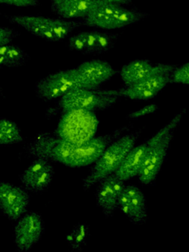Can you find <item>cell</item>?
<instances>
[{"label": "cell", "mask_w": 189, "mask_h": 252, "mask_svg": "<svg viewBox=\"0 0 189 252\" xmlns=\"http://www.w3.org/2000/svg\"><path fill=\"white\" fill-rule=\"evenodd\" d=\"M128 126L115 129L111 133L95 136L81 145L65 141L53 133L41 132L25 147L31 157L47 159L71 168L93 165L115 140L128 130Z\"/></svg>", "instance_id": "obj_1"}, {"label": "cell", "mask_w": 189, "mask_h": 252, "mask_svg": "<svg viewBox=\"0 0 189 252\" xmlns=\"http://www.w3.org/2000/svg\"><path fill=\"white\" fill-rule=\"evenodd\" d=\"M11 24L25 29L32 36L48 42H60L75 29L84 26L83 20H65L35 15H14L7 17Z\"/></svg>", "instance_id": "obj_2"}, {"label": "cell", "mask_w": 189, "mask_h": 252, "mask_svg": "<svg viewBox=\"0 0 189 252\" xmlns=\"http://www.w3.org/2000/svg\"><path fill=\"white\" fill-rule=\"evenodd\" d=\"M142 133L141 129L126 134L112 142L105 150L100 158L93 165L90 174L83 181V188L88 190L94 184L115 173L125 159L126 156L135 147Z\"/></svg>", "instance_id": "obj_3"}, {"label": "cell", "mask_w": 189, "mask_h": 252, "mask_svg": "<svg viewBox=\"0 0 189 252\" xmlns=\"http://www.w3.org/2000/svg\"><path fill=\"white\" fill-rule=\"evenodd\" d=\"M149 16L147 13L99 0L98 3L83 22L84 26L93 29L119 30L134 26Z\"/></svg>", "instance_id": "obj_4"}, {"label": "cell", "mask_w": 189, "mask_h": 252, "mask_svg": "<svg viewBox=\"0 0 189 252\" xmlns=\"http://www.w3.org/2000/svg\"><path fill=\"white\" fill-rule=\"evenodd\" d=\"M62 113L53 132L55 135L76 145L95 137L99 120L94 111L75 109Z\"/></svg>", "instance_id": "obj_5"}, {"label": "cell", "mask_w": 189, "mask_h": 252, "mask_svg": "<svg viewBox=\"0 0 189 252\" xmlns=\"http://www.w3.org/2000/svg\"><path fill=\"white\" fill-rule=\"evenodd\" d=\"M119 95L117 90H88L78 88L63 95L59 101L62 113L70 110L102 111L116 104Z\"/></svg>", "instance_id": "obj_6"}, {"label": "cell", "mask_w": 189, "mask_h": 252, "mask_svg": "<svg viewBox=\"0 0 189 252\" xmlns=\"http://www.w3.org/2000/svg\"><path fill=\"white\" fill-rule=\"evenodd\" d=\"M78 88L81 86L75 67L60 70L43 78L35 85V94L42 101H51Z\"/></svg>", "instance_id": "obj_7"}, {"label": "cell", "mask_w": 189, "mask_h": 252, "mask_svg": "<svg viewBox=\"0 0 189 252\" xmlns=\"http://www.w3.org/2000/svg\"><path fill=\"white\" fill-rule=\"evenodd\" d=\"M174 131L170 132L161 141L150 139L146 142V157L137 178L141 184H153L162 169L171 147Z\"/></svg>", "instance_id": "obj_8"}, {"label": "cell", "mask_w": 189, "mask_h": 252, "mask_svg": "<svg viewBox=\"0 0 189 252\" xmlns=\"http://www.w3.org/2000/svg\"><path fill=\"white\" fill-rule=\"evenodd\" d=\"M44 231L41 215L26 212L17 220L14 227L15 245L20 252H28L39 242Z\"/></svg>", "instance_id": "obj_9"}, {"label": "cell", "mask_w": 189, "mask_h": 252, "mask_svg": "<svg viewBox=\"0 0 189 252\" xmlns=\"http://www.w3.org/2000/svg\"><path fill=\"white\" fill-rule=\"evenodd\" d=\"M31 194L25 187L0 182V208L10 220H17L28 211Z\"/></svg>", "instance_id": "obj_10"}, {"label": "cell", "mask_w": 189, "mask_h": 252, "mask_svg": "<svg viewBox=\"0 0 189 252\" xmlns=\"http://www.w3.org/2000/svg\"><path fill=\"white\" fill-rule=\"evenodd\" d=\"M173 72L158 73L130 86L117 90L119 96L134 101H147L158 95L167 85L171 83Z\"/></svg>", "instance_id": "obj_11"}, {"label": "cell", "mask_w": 189, "mask_h": 252, "mask_svg": "<svg viewBox=\"0 0 189 252\" xmlns=\"http://www.w3.org/2000/svg\"><path fill=\"white\" fill-rule=\"evenodd\" d=\"M118 208L134 225H142L147 221L146 197L136 186H126L118 197Z\"/></svg>", "instance_id": "obj_12"}, {"label": "cell", "mask_w": 189, "mask_h": 252, "mask_svg": "<svg viewBox=\"0 0 189 252\" xmlns=\"http://www.w3.org/2000/svg\"><path fill=\"white\" fill-rule=\"evenodd\" d=\"M54 167L47 159L38 158L19 175L22 186L30 192L41 193L50 187Z\"/></svg>", "instance_id": "obj_13"}, {"label": "cell", "mask_w": 189, "mask_h": 252, "mask_svg": "<svg viewBox=\"0 0 189 252\" xmlns=\"http://www.w3.org/2000/svg\"><path fill=\"white\" fill-rule=\"evenodd\" d=\"M81 88L97 90L115 74V69L108 62L92 60L84 62L76 67Z\"/></svg>", "instance_id": "obj_14"}, {"label": "cell", "mask_w": 189, "mask_h": 252, "mask_svg": "<svg viewBox=\"0 0 189 252\" xmlns=\"http://www.w3.org/2000/svg\"><path fill=\"white\" fill-rule=\"evenodd\" d=\"M176 67L170 64H154L147 60H135L123 66L120 76L124 86H130L154 75L173 72Z\"/></svg>", "instance_id": "obj_15"}, {"label": "cell", "mask_w": 189, "mask_h": 252, "mask_svg": "<svg viewBox=\"0 0 189 252\" xmlns=\"http://www.w3.org/2000/svg\"><path fill=\"white\" fill-rule=\"evenodd\" d=\"M125 187L124 181L119 179L115 173L99 181L96 189V202L97 207L102 209L106 218H110L118 209V197Z\"/></svg>", "instance_id": "obj_16"}, {"label": "cell", "mask_w": 189, "mask_h": 252, "mask_svg": "<svg viewBox=\"0 0 189 252\" xmlns=\"http://www.w3.org/2000/svg\"><path fill=\"white\" fill-rule=\"evenodd\" d=\"M146 143L134 147L126 156L115 175L124 182L138 176L146 157Z\"/></svg>", "instance_id": "obj_17"}, {"label": "cell", "mask_w": 189, "mask_h": 252, "mask_svg": "<svg viewBox=\"0 0 189 252\" xmlns=\"http://www.w3.org/2000/svg\"><path fill=\"white\" fill-rule=\"evenodd\" d=\"M98 2L99 0H65L55 13L58 17L65 20H84Z\"/></svg>", "instance_id": "obj_18"}, {"label": "cell", "mask_w": 189, "mask_h": 252, "mask_svg": "<svg viewBox=\"0 0 189 252\" xmlns=\"http://www.w3.org/2000/svg\"><path fill=\"white\" fill-rule=\"evenodd\" d=\"M29 60L28 53L19 45L0 46V67L16 68L22 67Z\"/></svg>", "instance_id": "obj_19"}, {"label": "cell", "mask_w": 189, "mask_h": 252, "mask_svg": "<svg viewBox=\"0 0 189 252\" xmlns=\"http://www.w3.org/2000/svg\"><path fill=\"white\" fill-rule=\"evenodd\" d=\"M23 141V136L17 125L13 121L1 118L0 120V145H11Z\"/></svg>", "instance_id": "obj_20"}, {"label": "cell", "mask_w": 189, "mask_h": 252, "mask_svg": "<svg viewBox=\"0 0 189 252\" xmlns=\"http://www.w3.org/2000/svg\"><path fill=\"white\" fill-rule=\"evenodd\" d=\"M90 228L84 223H78L66 237L68 243L74 251H81L90 239Z\"/></svg>", "instance_id": "obj_21"}, {"label": "cell", "mask_w": 189, "mask_h": 252, "mask_svg": "<svg viewBox=\"0 0 189 252\" xmlns=\"http://www.w3.org/2000/svg\"><path fill=\"white\" fill-rule=\"evenodd\" d=\"M95 29L96 46L94 54L100 55L113 48L119 36L118 34L108 32L107 31Z\"/></svg>", "instance_id": "obj_22"}, {"label": "cell", "mask_w": 189, "mask_h": 252, "mask_svg": "<svg viewBox=\"0 0 189 252\" xmlns=\"http://www.w3.org/2000/svg\"><path fill=\"white\" fill-rule=\"evenodd\" d=\"M87 45V32H81L78 34L69 36L68 41L69 49L72 51H78L84 54Z\"/></svg>", "instance_id": "obj_23"}, {"label": "cell", "mask_w": 189, "mask_h": 252, "mask_svg": "<svg viewBox=\"0 0 189 252\" xmlns=\"http://www.w3.org/2000/svg\"><path fill=\"white\" fill-rule=\"evenodd\" d=\"M171 83L189 85V63L176 67L171 75Z\"/></svg>", "instance_id": "obj_24"}, {"label": "cell", "mask_w": 189, "mask_h": 252, "mask_svg": "<svg viewBox=\"0 0 189 252\" xmlns=\"http://www.w3.org/2000/svg\"><path fill=\"white\" fill-rule=\"evenodd\" d=\"M19 35V33L14 29L1 26L0 28V46L11 45L12 42Z\"/></svg>", "instance_id": "obj_25"}, {"label": "cell", "mask_w": 189, "mask_h": 252, "mask_svg": "<svg viewBox=\"0 0 189 252\" xmlns=\"http://www.w3.org/2000/svg\"><path fill=\"white\" fill-rule=\"evenodd\" d=\"M158 106L156 104H151L149 105L145 106L139 110L131 112L129 114L127 115L126 118L130 120H137L140 118L144 117L147 115L155 113L158 110Z\"/></svg>", "instance_id": "obj_26"}, {"label": "cell", "mask_w": 189, "mask_h": 252, "mask_svg": "<svg viewBox=\"0 0 189 252\" xmlns=\"http://www.w3.org/2000/svg\"><path fill=\"white\" fill-rule=\"evenodd\" d=\"M1 5L17 8H30L38 5V0H0Z\"/></svg>", "instance_id": "obj_27"}, {"label": "cell", "mask_w": 189, "mask_h": 252, "mask_svg": "<svg viewBox=\"0 0 189 252\" xmlns=\"http://www.w3.org/2000/svg\"><path fill=\"white\" fill-rule=\"evenodd\" d=\"M87 32V45L84 51V55H92L94 54L96 46V29L89 31Z\"/></svg>", "instance_id": "obj_28"}, {"label": "cell", "mask_w": 189, "mask_h": 252, "mask_svg": "<svg viewBox=\"0 0 189 252\" xmlns=\"http://www.w3.org/2000/svg\"><path fill=\"white\" fill-rule=\"evenodd\" d=\"M103 2H109V3L117 4V5L126 6L131 5V0H101Z\"/></svg>", "instance_id": "obj_29"}, {"label": "cell", "mask_w": 189, "mask_h": 252, "mask_svg": "<svg viewBox=\"0 0 189 252\" xmlns=\"http://www.w3.org/2000/svg\"><path fill=\"white\" fill-rule=\"evenodd\" d=\"M65 0H51V10L55 12L58 7Z\"/></svg>", "instance_id": "obj_30"}]
</instances>
